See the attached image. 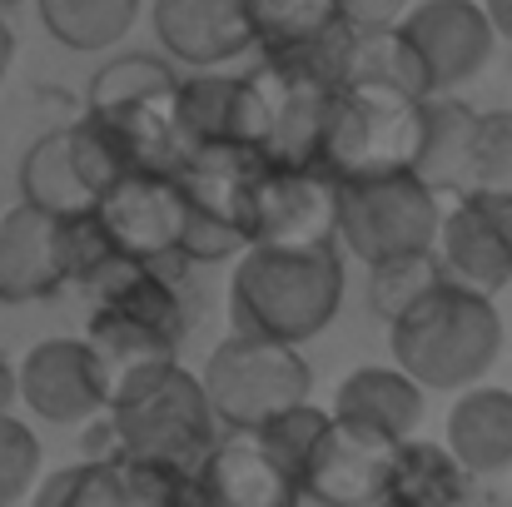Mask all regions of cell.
<instances>
[{
    "instance_id": "6da1fadb",
    "label": "cell",
    "mask_w": 512,
    "mask_h": 507,
    "mask_svg": "<svg viewBox=\"0 0 512 507\" xmlns=\"http://www.w3.org/2000/svg\"><path fill=\"white\" fill-rule=\"evenodd\" d=\"M339 249H284V244H249L229 274V324L244 334L309 343L343 309Z\"/></svg>"
},
{
    "instance_id": "7a4b0ae2",
    "label": "cell",
    "mask_w": 512,
    "mask_h": 507,
    "mask_svg": "<svg viewBox=\"0 0 512 507\" xmlns=\"http://www.w3.org/2000/svg\"><path fill=\"white\" fill-rule=\"evenodd\" d=\"M388 353L423 388L463 393L503 358V314L493 309V294L443 279L388 324Z\"/></svg>"
},
{
    "instance_id": "3957f363",
    "label": "cell",
    "mask_w": 512,
    "mask_h": 507,
    "mask_svg": "<svg viewBox=\"0 0 512 507\" xmlns=\"http://www.w3.org/2000/svg\"><path fill=\"white\" fill-rule=\"evenodd\" d=\"M105 418L115 428V448L170 458L194 473L204 468L209 448L224 433L209 403L204 373H189L179 358H155V363H135L115 373Z\"/></svg>"
},
{
    "instance_id": "277c9868",
    "label": "cell",
    "mask_w": 512,
    "mask_h": 507,
    "mask_svg": "<svg viewBox=\"0 0 512 507\" xmlns=\"http://www.w3.org/2000/svg\"><path fill=\"white\" fill-rule=\"evenodd\" d=\"M90 299L85 334L100 348L110 383L115 373L155 358H179V343L189 334V299H184V264H150V259H120Z\"/></svg>"
},
{
    "instance_id": "5b68a950",
    "label": "cell",
    "mask_w": 512,
    "mask_h": 507,
    "mask_svg": "<svg viewBox=\"0 0 512 507\" xmlns=\"http://www.w3.org/2000/svg\"><path fill=\"white\" fill-rule=\"evenodd\" d=\"M423 130H428V95L383 80H343L334 95L324 165L339 179L408 174L423 155Z\"/></svg>"
},
{
    "instance_id": "8992f818",
    "label": "cell",
    "mask_w": 512,
    "mask_h": 507,
    "mask_svg": "<svg viewBox=\"0 0 512 507\" xmlns=\"http://www.w3.org/2000/svg\"><path fill=\"white\" fill-rule=\"evenodd\" d=\"M204 388L224 428H259L314 393V368L289 338L234 329L219 338V348H209Z\"/></svg>"
},
{
    "instance_id": "52a82bcc",
    "label": "cell",
    "mask_w": 512,
    "mask_h": 507,
    "mask_svg": "<svg viewBox=\"0 0 512 507\" xmlns=\"http://www.w3.org/2000/svg\"><path fill=\"white\" fill-rule=\"evenodd\" d=\"M443 214V189H433L418 169L383 179H343L339 239L358 264H378L393 254L438 249Z\"/></svg>"
},
{
    "instance_id": "ba28073f",
    "label": "cell",
    "mask_w": 512,
    "mask_h": 507,
    "mask_svg": "<svg viewBox=\"0 0 512 507\" xmlns=\"http://www.w3.org/2000/svg\"><path fill=\"white\" fill-rule=\"evenodd\" d=\"M343 179L329 165H264L249 204V244L339 249Z\"/></svg>"
},
{
    "instance_id": "9c48e42d",
    "label": "cell",
    "mask_w": 512,
    "mask_h": 507,
    "mask_svg": "<svg viewBox=\"0 0 512 507\" xmlns=\"http://www.w3.org/2000/svg\"><path fill=\"white\" fill-rule=\"evenodd\" d=\"M20 403L50 428L95 423L110 408V368L85 338H40L20 358Z\"/></svg>"
},
{
    "instance_id": "30bf717a",
    "label": "cell",
    "mask_w": 512,
    "mask_h": 507,
    "mask_svg": "<svg viewBox=\"0 0 512 507\" xmlns=\"http://www.w3.org/2000/svg\"><path fill=\"white\" fill-rule=\"evenodd\" d=\"M398 448L403 438L339 418L329 423L309 473H304V498L329 507H378L393 503V478H398Z\"/></svg>"
},
{
    "instance_id": "8fae6325",
    "label": "cell",
    "mask_w": 512,
    "mask_h": 507,
    "mask_svg": "<svg viewBox=\"0 0 512 507\" xmlns=\"http://www.w3.org/2000/svg\"><path fill=\"white\" fill-rule=\"evenodd\" d=\"M120 239L130 259L150 264H189L184 259V229H189V194L174 169H130L115 189L100 194L95 204Z\"/></svg>"
},
{
    "instance_id": "7c38bea8",
    "label": "cell",
    "mask_w": 512,
    "mask_h": 507,
    "mask_svg": "<svg viewBox=\"0 0 512 507\" xmlns=\"http://www.w3.org/2000/svg\"><path fill=\"white\" fill-rule=\"evenodd\" d=\"M438 254L448 264V279L503 294L512 289V194H453L438 234Z\"/></svg>"
},
{
    "instance_id": "4fadbf2b",
    "label": "cell",
    "mask_w": 512,
    "mask_h": 507,
    "mask_svg": "<svg viewBox=\"0 0 512 507\" xmlns=\"http://www.w3.org/2000/svg\"><path fill=\"white\" fill-rule=\"evenodd\" d=\"M403 30L423 50L438 95L478 80L503 40L483 0H413V10L403 15Z\"/></svg>"
},
{
    "instance_id": "5bb4252c",
    "label": "cell",
    "mask_w": 512,
    "mask_h": 507,
    "mask_svg": "<svg viewBox=\"0 0 512 507\" xmlns=\"http://www.w3.org/2000/svg\"><path fill=\"white\" fill-rule=\"evenodd\" d=\"M150 20L170 60L189 70H219L259 50L249 0H150Z\"/></svg>"
},
{
    "instance_id": "9a60e30c",
    "label": "cell",
    "mask_w": 512,
    "mask_h": 507,
    "mask_svg": "<svg viewBox=\"0 0 512 507\" xmlns=\"http://www.w3.org/2000/svg\"><path fill=\"white\" fill-rule=\"evenodd\" d=\"M60 214L20 199L0 214V304H40L65 289Z\"/></svg>"
},
{
    "instance_id": "2e32d148",
    "label": "cell",
    "mask_w": 512,
    "mask_h": 507,
    "mask_svg": "<svg viewBox=\"0 0 512 507\" xmlns=\"http://www.w3.org/2000/svg\"><path fill=\"white\" fill-rule=\"evenodd\" d=\"M204 498L219 507H289L304 503V488L279 468L259 428H224L199 468Z\"/></svg>"
},
{
    "instance_id": "e0dca14e",
    "label": "cell",
    "mask_w": 512,
    "mask_h": 507,
    "mask_svg": "<svg viewBox=\"0 0 512 507\" xmlns=\"http://www.w3.org/2000/svg\"><path fill=\"white\" fill-rule=\"evenodd\" d=\"M269 65H274V120H269V140H264V160L269 165H324V140H329L339 85L289 70L279 60H269Z\"/></svg>"
},
{
    "instance_id": "ac0fdd59",
    "label": "cell",
    "mask_w": 512,
    "mask_h": 507,
    "mask_svg": "<svg viewBox=\"0 0 512 507\" xmlns=\"http://www.w3.org/2000/svg\"><path fill=\"white\" fill-rule=\"evenodd\" d=\"M423 393L428 388L403 363H363L334 388V413L368 423V428H383L393 438H413L428 413Z\"/></svg>"
},
{
    "instance_id": "d6986e66",
    "label": "cell",
    "mask_w": 512,
    "mask_h": 507,
    "mask_svg": "<svg viewBox=\"0 0 512 507\" xmlns=\"http://www.w3.org/2000/svg\"><path fill=\"white\" fill-rule=\"evenodd\" d=\"M448 448L473 478L512 473V388H463L448 408Z\"/></svg>"
},
{
    "instance_id": "ffe728a7",
    "label": "cell",
    "mask_w": 512,
    "mask_h": 507,
    "mask_svg": "<svg viewBox=\"0 0 512 507\" xmlns=\"http://www.w3.org/2000/svg\"><path fill=\"white\" fill-rule=\"evenodd\" d=\"M140 5L145 0H35L50 40H60L75 55H100V50L120 45L135 30Z\"/></svg>"
},
{
    "instance_id": "44dd1931",
    "label": "cell",
    "mask_w": 512,
    "mask_h": 507,
    "mask_svg": "<svg viewBox=\"0 0 512 507\" xmlns=\"http://www.w3.org/2000/svg\"><path fill=\"white\" fill-rule=\"evenodd\" d=\"M20 194L30 204L50 209V214H75V209L95 204V189L85 184V174L75 165V150H70V125L40 135L25 150V160H20Z\"/></svg>"
},
{
    "instance_id": "7402d4cb",
    "label": "cell",
    "mask_w": 512,
    "mask_h": 507,
    "mask_svg": "<svg viewBox=\"0 0 512 507\" xmlns=\"http://www.w3.org/2000/svg\"><path fill=\"white\" fill-rule=\"evenodd\" d=\"M473 473L458 463V453L448 443H428V438H403L398 448V478H393V503L408 507H438L468 498Z\"/></svg>"
},
{
    "instance_id": "603a6c76",
    "label": "cell",
    "mask_w": 512,
    "mask_h": 507,
    "mask_svg": "<svg viewBox=\"0 0 512 507\" xmlns=\"http://www.w3.org/2000/svg\"><path fill=\"white\" fill-rule=\"evenodd\" d=\"M478 115L468 100H458L453 90L443 95H428V130H423V155H418V174L453 194L458 179H463V160H468V145H473V130H478Z\"/></svg>"
},
{
    "instance_id": "cb8c5ba5",
    "label": "cell",
    "mask_w": 512,
    "mask_h": 507,
    "mask_svg": "<svg viewBox=\"0 0 512 507\" xmlns=\"http://www.w3.org/2000/svg\"><path fill=\"white\" fill-rule=\"evenodd\" d=\"M348 80H383V85H403L413 95H438L423 50L408 40L403 20L383 25V30H353V55H348Z\"/></svg>"
},
{
    "instance_id": "d4e9b609",
    "label": "cell",
    "mask_w": 512,
    "mask_h": 507,
    "mask_svg": "<svg viewBox=\"0 0 512 507\" xmlns=\"http://www.w3.org/2000/svg\"><path fill=\"white\" fill-rule=\"evenodd\" d=\"M448 279V264L438 249H418V254H393L368 264V314L393 324L403 309H413L433 284Z\"/></svg>"
},
{
    "instance_id": "484cf974",
    "label": "cell",
    "mask_w": 512,
    "mask_h": 507,
    "mask_svg": "<svg viewBox=\"0 0 512 507\" xmlns=\"http://www.w3.org/2000/svg\"><path fill=\"white\" fill-rule=\"evenodd\" d=\"M70 150H75V165L85 174V184L95 189V204L105 189H115L130 169H140L135 155V140L120 130V120L100 115V110H85L75 125H70Z\"/></svg>"
},
{
    "instance_id": "4316f807",
    "label": "cell",
    "mask_w": 512,
    "mask_h": 507,
    "mask_svg": "<svg viewBox=\"0 0 512 507\" xmlns=\"http://www.w3.org/2000/svg\"><path fill=\"white\" fill-rule=\"evenodd\" d=\"M60 259H65V279L75 289H95L120 259V239L110 234L105 214L90 204V209H75V214H60Z\"/></svg>"
},
{
    "instance_id": "83f0119b",
    "label": "cell",
    "mask_w": 512,
    "mask_h": 507,
    "mask_svg": "<svg viewBox=\"0 0 512 507\" xmlns=\"http://www.w3.org/2000/svg\"><path fill=\"white\" fill-rule=\"evenodd\" d=\"M179 75L170 70V60L160 55H115L95 70L90 80V110H125V105H140L160 90H174Z\"/></svg>"
},
{
    "instance_id": "f1b7e54d",
    "label": "cell",
    "mask_w": 512,
    "mask_h": 507,
    "mask_svg": "<svg viewBox=\"0 0 512 507\" xmlns=\"http://www.w3.org/2000/svg\"><path fill=\"white\" fill-rule=\"evenodd\" d=\"M329 423H334V408H319V403L304 398V403L274 413L269 423H259V438L269 443V453L279 458V468L304 488V473H309V463H314V453H319Z\"/></svg>"
},
{
    "instance_id": "f546056e",
    "label": "cell",
    "mask_w": 512,
    "mask_h": 507,
    "mask_svg": "<svg viewBox=\"0 0 512 507\" xmlns=\"http://www.w3.org/2000/svg\"><path fill=\"white\" fill-rule=\"evenodd\" d=\"M234 95H239V75H219V70H199L179 85V110H184V130L194 145H219L234 130Z\"/></svg>"
},
{
    "instance_id": "4dcf8cb0",
    "label": "cell",
    "mask_w": 512,
    "mask_h": 507,
    "mask_svg": "<svg viewBox=\"0 0 512 507\" xmlns=\"http://www.w3.org/2000/svg\"><path fill=\"white\" fill-rule=\"evenodd\" d=\"M478 189L512 194V110L478 115V130H473V145L463 160V179L453 194H478Z\"/></svg>"
},
{
    "instance_id": "1f68e13d",
    "label": "cell",
    "mask_w": 512,
    "mask_h": 507,
    "mask_svg": "<svg viewBox=\"0 0 512 507\" xmlns=\"http://www.w3.org/2000/svg\"><path fill=\"white\" fill-rule=\"evenodd\" d=\"M259 50H284L339 25V0H249Z\"/></svg>"
},
{
    "instance_id": "d6a6232c",
    "label": "cell",
    "mask_w": 512,
    "mask_h": 507,
    "mask_svg": "<svg viewBox=\"0 0 512 507\" xmlns=\"http://www.w3.org/2000/svg\"><path fill=\"white\" fill-rule=\"evenodd\" d=\"M40 507H125L120 478L110 458H85L70 468H55L45 483H35L30 493Z\"/></svg>"
},
{
    "instance_id": "836d02e7",
    "label": "cell",
    "mask_w": 512,
    "mask_h": 507,
    "mask_svg": "<svg viewBox=\"0 0 512 507\" xmlns=\"http://www.w3.org/2000/svg\"><path fill=\"white\" fill-rule=\"evenodd\" d=\"M35 483H40V438L15 413H0V507L30 498Z\"/></svg>"
},
{
    "instance_id": "e575fe53",
    "label": "cell",
    "mask_w": 512,
    "mask_h": 507,
    "mask_svg": "<svg viewBox=\"0 0 512 507\" xmlns=\"http://www.w3.org/2000/svg\"><path fill=\"white\" fill-rule=\"evenodd\" d=\"M244 249H249V234L239 224L189 204V229H184V259L189 264H224V259H239Z\"/></svg>"
},
{
    "instance_id": "d590c367",
    "label": "cell",
    "mask_w": 512,
    "mask_h": 507,
    "mask_svg": "<svg viewBox=\"0 0 512 507\" xmlns=\"http://www.w3.org/2000/svg\"><path fill=\"white\" fill-rule=\"evenodd\" d=\"M413 10V0H339V20L353 30H383L398 25Z\"/></svg>"
},
{
    "instance_id": "8d00e7d4",
    "label": "cell",
    "mask_w": 512,
    "mask_h": 507,
    "mask_svg": "<svg viewBox=\"0 0 512 507\" xmlns=\"http://www.w3.org/2000/svg\"><path fill=\"white\" fill-rule=\"evenodd\" d=\"M20 403V368L0 363V413H10Z\"/></svg>"
},
{
    "instance_id": "74e56055",
    "label": "cell",
    "mask_w": 512,
    "mask_h": 507,
    "mask_svg": "<svg viewBox=\"0 0 512 507\" xmlns=\"http://www.w3.org/2000/svg\"><path fill=\"white\" fill-rule=\"evenodd\" d=\"M15 55H20V40H15V30H10V20L0 15V85H5V75H10V65H15Z\"/></svg>"
},
{
    "instance_id": "f35d334b",
    "label": "cell",
    "mask_w": 512,
    "mask_h": 507,
    "mask_svg": "<svg viewBox=\"0 0 512 507\" xmlns=\"http://www.w3.org/2000/svg\"><path fill=\"white\" fill-rule=\"evenodd\" d=\"M488 5V15H493V25H498V35L512 40V0H483Z\"/></svg>"
},
{
    "instance_id": "ab89813d",
    "label": "cell",
    "mask_w": 512,
    "mask_h": 507,
    "mask_svg": "<svg viewBox=\"0 0 512 507\" xmlns=\"http://www.w3.org/2000/svg\"><path fill=\"white\" fill-rule=\"evenodd\" d=\"M0 214H5V204H0Z\"/></svg>"
},
{
    "instance_id": "60d3db41",
    "label": "cell",
    "mask_w": 512,
    "mask_h": 507,
    "mask_svg": "<svg viewBox=\"0 0 512 507\" xmlns=\"http://www.w3.org/2000/svg\"><path fill=\"white\" fill-rule=\"evenodd\" d=\"M508 294H512V289H508Z\"/></svg>"
}]
</instances>
